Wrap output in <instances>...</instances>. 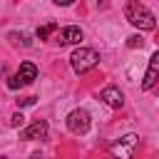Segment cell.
<instances>
[{"instance_id":"cell-1","label":"cell","mask_w":159,"mask_h":159,"mask_svg":"<svg viewBox=\"0 0 159 159\" xmlns=\"http://www.w3.org/2000/svg\"><path fill=\"white\" fill-rule=\"evenodd\" d=\"M124 17L139 27V30H154L157 27V17L152 10H147L142 2H124Z\"/></svg>"},{"instance_id":"cell-2","label":"cell","mask_w":159,"mask_h":159,"mask_svg":"<svg viewBox=\"0 0 159 159\" xmlns=\"http://www.w3.org/2000/svg\"><path fill=\"white\" fill-rule=\"evenodd\" d=\"M70 65H72V70L77 75H84V72H89V70H94L99 65V55L92 47H77L70 55Z\"/></svg>"},{"instance_id":"cell-3","label":"cell","mask_w":159,"mask_h":159,"mask_svg":"<svg viewBox=\"0 0 159 159\" xmlns=\"http://www.w3.org/2000/svg\"><path fill=\"white\" fill-rule=\"evenodd\" d=\"M137 144H139V137L137 134H124V137H119L117 142L109 144V152H112L114 159H132Z\"/></svg>"},{"instance_id":"cell-4","label":"cell","mask_w":159,"mask_h":159,"mask_svg":"<svg viewBox=\"0 0 159 159\" xmlns=\"http://www.w3.org/2000/svg\"><path fill=\"white\" fill-rule=\"evenodd\" d=\"M89 127H92V117H89V112L87 109H72L70 114H67V129L72 132V134H87L89 132Z\"/></svg>"},{"instance_id":"cell-5","label":"cell","mask_w":159,"mask_h":159,"mask_svg":"<svg viewBox=\"0 0 159 159\" xmlns=\"http://www.w3.org/2000/svg\"><path fill=\"white\" fill-rule=\"evenodd\" d=\"M35 80H37V67H35L32 62H22V65L17 67V75L10 77L7 87H10V89H17V87H22V84H32Z\"/></svg>"},{"instance_id":"cell-6","label":"cell","mask_w":159,"mask_h":159,"mask_svg":"<svg viewBox=\"0 0 159 159\" xmlns=\"http://www.w3.org/2000/svg\"><path fill=\"white\" fill-rule=\"evenodd\" d=\"M45 134H47V122H45V119H35L32 124H27V127L20 132V139L35 142V139H45Z\"/></svg>"},{"instance_id":"cell-7","label":"cell","mask_w":159,"mask_h":159,"mask_svg":"<svg viewBox=\"0 0 159 159\" xmlns=\"http://www.w3.org/2000/svg\"><path fill=\"white\" fill-rule=\"evenodd\" d=\"M99 99L107 104V107H112V109H119L122 104H124V94H122V89L119 87H104L102 92H99Z\"/></svg>"},{"instance_id":"cell-8","label":"cell","mask_w":159,"mask_h":159,"mask_svg":"<svg viewBox=\"0 0 159 159\" xmlns=\"http://www.w3.org/2000/svg\"><path fill=\"white\" fill-rule=\"evenodd\" d=\"M157 80H159V52H154L149 60V67H147L144 80H142V89H152L157 84Z\"/></svg>"},{"instance_id":"cell-9","label":"cell","mask_w":159,"mask_h":159,"mask_svg":"<svg viewBox=\"0 0 159 159\" xmlns=\"http://www.w3.org/2000/svg\"><path fill=\"white\" fill-rule=\"evenodd\" d=\"M55 42H57V45H77V42H82V30H80V27H75V25L62 27V30L57 32Z\"/></svg>"},{"instance_id":"cell-10","label":"cell","mask_w":159,"mask_h":159,"mask_svg":"<svg viewBox=\"0 0 159 159\" xmlns=\"http://www.w3.org/2000/svg\"><path fill=\"white\" fill-rule=\"evenodd\" d=\"M55 30H57V25H55V22H47V25L37 27V37H40V40H47V37H50Z\"/></svg>"},{"instance_id":"cell-11","label":"cell","mask_w":159,"mask_h":159,"mask_svg":"<svg viewBox=\"0 0 159 159\" xmlns=\"http://www.w3.org/2000/svg\"><path fill=\"white\" fill-rule=\"evenodd\" d=\"M22 122H25V117H22V112H15V114L10 117V124H12V127H20Z\"/></svg>"},{"instance_id":"cell-12","label":"cell","mask_w":159,"mask_h":159,"mask_svg":"<svg viewBox=\"0 0 159 159\" xmlns=\"http://www.w3.org/2000/svg\"><path fill=\"white\" fill-rule=\"evenodd\" d=\"M127 45L129 47H142V37L139 35H132V37H127Z\"/></svg>"},{"instance_id":"cell-13","label":"cell","mask_w":159,"mask_h":159,"mask_svg":"<svg viewBox=\"0 0 159 159\" xmlns=\"http://www.w3.org/2000/svg\"><path fill=\"white\" fill-rule=\"evenodd\" d=\"M35 104V97H25V99H17V107H30Z\"/></svg>"},{"instance_id":"cell-14","label":"cell","mask_w":159,"mask_h":159,"mask_svg":"<svg viewBox=\"0 0 159 159\" xmlns=\"http://www.w3.org/2000/svg\"><path fill=\"white\" fill-rule=\"evenodd\" d=\"M52 2H55V5H62V7H67V5H72L75 0H52Z\"/></svg>"},{"instance_id":"cell-15","label":"cell","mask_w":159,"mask_h":159,"mask_svg":"<svg viewBox=\"0 0 159 159\" xmlns=\"http://www.w3.org/2000/svg\"><path fill=\"white\" fill-rule=\"evenodd\" d=\"M30 159H40V154H32V157H30Z\"/></svg>"},{"instance_id":"cell-16","label":"cell","mask_w":159,"mask_h":159,"mask_svg":"<svg viewBox=\"0 0 159 159\" xmlns=\"http://www.w3.org/2000/svg\"><path fill=\"white\" fill-rule=\"evenodd\" d=\"M127 2H139V0H127Z\"/></svg>"},{"instance_id":"cell-17","label":"cell","mask_w":159,"mask_h":159,"mask_svg":"<svg viewBox=\"0 0 159 159\" xmlns=\"http://www.w3.org/2000/svg\"><path fill=\"white\" fill-rule=\"evenodd\" d=\"M0 159H7V157H0Z\"/></svg>"}]
</instances>
